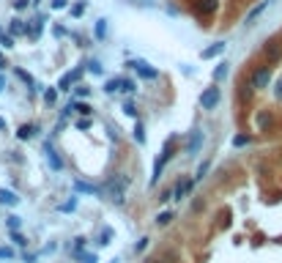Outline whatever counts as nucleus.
<instances>
[{
    "label": "nucleus",
    "mask_w": 282,
    "mask_h": 263,
    "mask_svg": "<svg viewBox=\"0 0 282 263\" xmlns=\"http://www.w3.org/2000/svg\"><path fill=\"white\" fill-rule=\"evenodd\" d=\"M255 126H258V132H268L271 126H274V112L271 110H258L255 112Z\"/></svg>",
    "instance_id": "6e6552de"
},
{
    "label": "nucleus",
    "mask_w": 282,
    "mask_h": 263,
    "mask_svg": "<svg viewBox=\"0 0 282 263\" xmlns=\"http://www.w3.org/2000/svg\"><path fill=\"white\" fill-rule=\"evenodd\" d=\"M69 6V0H52V8H66Z\"/></svg>",
    "instance_id": "de8ad7c7"
},
{
    "label": "nucleus",
    "mask_w": 282,
    "mask_h": 263,
    "mask_svg": "<svg viewBox=\"0 0 282 263\" xmlns=\"http://www.w3.org/2000/svg\"><path fill=\"white\" fill-rule=\"evenodd\" d=\"M121 90H124V93H134L137 85H134V80H121Z\"/></svg>",
    "instance_id": "c85d7f7f"
},
{
    "label": "nucleus",
    "mask_w": 282,
    "mask_h": 263,
    "mask_svg": "<svg viewBox=\"0 0 282 263\" xmlns=\"http://www.w3.org/2000/svg\"><path fill=\"white\" fill-rule=\"evenodd\" d=\"M3 69H6V61H3V58H0V71H3Z\"/></svg>",
    "instance_id": "864d4df0"
},
{
    "label": "nucleus",
    "mask_w": 282,
    "mask_h": 263,
    "mask_svg": "<svg viewBox=\"0 0 282 263\" xmlns=\"http://www.w3.org/2000/svg\"><path fill=\"white\" fill-rule=\"evenodd\" d=\"M195 184H197L195 178H178L175 181V187H173V200H184L186 195L195 189Z\"/></svg>",
    "instance_id": "423d86ee"
},
{
    "label": "nucleus",
    "mask_w": 282,
    "mask_h": 263,
    "mask_svg": "<svg viewBox=\"0 0 282 263\" xmlns=\"http://www.w3.org/2000/svg\"><path fill=\"white\" fill-rule=\"evenodd\" d=\"M0 258H3V261H11V258H14V249H8V247H0Z\"/></svg>",
    "instance_id": "e433bc0d"
},
{
    "label": "nucleus",
    "mask_w": 282,
    "mask_h": 263,
    "mask_svg": "<svg viewBox=\"0 0 282 263\" xmlns=\"http://www.w3.org/2000/svg\"><path fill=\"white\" fill-rule=\"evenodd\" d=\"M17 77H20L22 83L28 85V88H36V83H33V77H30V74H28V71H25V69H17Z\"/></svg>",
    "instance_id": "4be33fe9"
},
{
    "label": "nucleus",
    "mask_w": 282,
    "mask_h": 263,
    "mask_svg": "<svg viewBox=\"0 0 282 263\" xmlns=\"http://www.w3.org/2000/svg\"><path fill=\"white\" fill-rule=\"evenodd\" d=\"M249 140H252L249 134H236V137H233V148H244V146H249Z\"/></svg>",
    "instance_id": "b1692460"
},
{
    "label": "nucleus",
    "mask_w": 282,
    "mask_h": 263,
    "mask_svg": "<svg viewBox=\"0 0 282 263\" xmlns=\"http://www.w3.org/2000/svg\"><path fill=\"white\" fill-rule=\"evenodd\" d=\"M124 112L131 118H137V107H134V104H124Z\"/></svg>",
    "instance_id": "58836bf2"
},
{
    "label": "nucleus",
    "mask_w": 282,
    "mask_h": 263,
    "mask_svg": "<svg viewBox=\"0 0 282 263\" xmlns=\"http://www.w3.org/2000/svg\"><path fill=\"white\" fill-rule=\"evenodd\" d=\"M85 8H88L85 3H74V6H71V17H83V14H85Z\"/></svg>",
    "instance_id": "72a5a7b5"
},
{
    "label": "nucleus",
    "mask_w": 282,
    "mask_h": 263,
    "mask_svg": "<svg viewBox=\"0 0 282 263\" xmlns=\"http://www.w3.org/2000/svg\"><path fill=\"white\" fill-rule=\"evenodd\" d=\"M77 93H80V96H88V93H90V85H77Z\"/></svg>",
    "instance_id": "c03bdc74"
},
{
    "label": "nucleus",
    "mask_w": 282,
    "mask_h": 263,
    "mask_svg": "<svg viewBox=\"0 0 282 263\" xmlns=\"http://www.w3.org/2000/svg\"><path fill=\"white\" fill-rule=\"evenodd\" d=\"M110 239H112V230L107 228V230H102V236H99V244H102V247H107V244H110Z\"/></svg>",
    "instance_id": "2f4dec72"
},
{
    "label": "nucleus",
    "mask_w": 282,
    "mask_h": 263,
    "mask_svg": "<svg viewBox=\"0 0 282 263\" xmlns=\"http://www.w3.org/2000/svg\"><path fill=\"white\" fill-rule=\"evenodd\" d=\"M200 148H203V132L195 129V132H192V140H189V146H186V153H189V156H195Z\"/></svg>",
    "instance_id": "9b49d317"
},
{
    "label": "nucleus",
    "mask_w": 282,
    "mask_h": 263,
    "mask_svg": "<svg viewBox=\"0 0 282 263\" xmlns=\"http://www.w3.org/2000/svg\"><path fill=\"white\" fill-rule=\"evenodd\" d=\"M208 167H211V162H200V167H197V175H195V181H203V178H206Z\"/></svg>",
    "instance_id": "cd10ccee"
},
{
    "label": "nucleus",
    "mask_w": 282,
    "mask_h": 263,
    "mask_svg": "<svg viewBox=\"0 0 282 263\" xmlns=\"http://www.w3.org/2000/svg\"><path fill=\"white\" fill-rule=\"evenodd\" d=\"M219 99H222V90L217 88V85H211V88H206V90H203V93H200V107H203V110H208V112H211L214 107L219 104Z\"/></svg>",
    "instance_id": "39448f33"
},
{
    "label": "nucleus",
    "mask_w": 282,
    "mask_h": 263,
    "mask_svg": "<svg viewBox=\"0 0 282 263\" xmlns=\"http://www.w3.org/2000/svg\"><path fill=\"white\" fill-rule=\"evenodd\" d=\"M71 110H77V112H80V115L90 118V112H93V107H90L88 102H71Z\"/></svg>",
    "instance_id": "6ab92c4d"
},
{
    "label": "nucleus",
    "mask_w": 282,
    "mask_h": 263,
    "mask_svg": "<svg viewBox=\"0 0 282 263\" xmlns=\"http://www.w3.org/2000/svg\"><path fill=\"white\" fill-rule=\"evenodd\" d=\"M11 241H14L17 247H28V239H25L20 230H11Z\"/></svg>",
    "instance_id": "a878e982"
},
{
    "label": "nucleus",
    "mask_w": 282,
    "mask_h": 263,
    "mask_svg": "<svg viewBox=\"0 0 282 263\" xmlns=\"http://www.w3.org/2000/svg\"><path fill=\"white\" fill-rule=\"evenodd\" d=\"M222 52H225V42H217L214 47H206V49H203V52H200V58H206V61H208V58H217V55H222Z\"/></svg>",
    "instance_id": "ddd939ff"
},
{
    "label": "nucleus",
    "mask_w": 282,
    "mask_h": 263,
    "mask_svg": "<svg viewBox=\"0 0 282 263\" xmlns=\"http://www.w3.org/2000/svg\"><path fill=\"white\" fill-rule=\"evenodd\" d=\"M227 71H230V63H225V61H222L219 66H217V71H214V80H217V83H219V80H225V77H227Z\"/></svg>",
    "instance_id": "412c9836"
},
{
    "label": "nucleus",
    "mask_w": 282,
    "mask_h": 263,
    "mask_svg": "<svg viewBox=\"0 0 282 263\" xmlns=\"http://www.w3.org/2000/svg\"><path fill=\"white\" fill-rule=\"evenodd\" d=\"M47 162H49V167H52V170H63V159L58 156L55 151H52V146H49V143H47Z\"/></svg>",
    "instance_id": "4468645a"
},
{
    "label": "nucleus",
    "mask_w": 282,
    "mask_h": 263,
    "mask_svg": "<svg viewBox=\"0 0 282 263\" xmlns=\"http://www.w3.org/2000/svg\"><path fill=\"white\" fill-rule=\"evenodd\" d=\"M85 263H96V258H93V255H90V258H88V261H85Z\"/></svg>",
    "instance_id": "5fc2aeb1"
},
{
    "label": "nucleus",
    "mask_w": 282,
    "mask_h": 263,
    "mask_svg": "<svg viewBox=\"0 0 282 263\" xmlns=\"http://www.w3.org/2000/svg\"><path fill=\"white\" fill-rule=\"evenodd\" d=\"M266 8H268V0H263V3H258V6H255L252 11H249V14H247V20H244V22H247V25H252V22L258 20V17H260L263 11H266Z\"/></svg>",
    "instance_id": "dca6fc26"
},
{
    "label": "nucleus",
    "mask_w": 282,
    "mask_h": 263,
    "mask_svg": "<svg viewBox=\"0 0 282 263\" xmlns=\"http://www.w3.org/2000/svg\"><path fill=\"white\" fill-rule=\"evenodd\" d=\"M192 11L197 17H214V11H217V0H192Z\"/></svg>",
    "instance_id": "0eeeda50"
},
{
    "label": "nucleus",
    "mask_w": 282,
    "mask_h": 263,
    "mask_svg": "<svg viewBox=\"0 0 282 263\" xmlns=\"http://www.w3.org/2000/svg\"><path fill=\"white\" fill-rule=\"evenodd\" d=\"M80 77H83V69H74V71H69V74H63L61 83H58V90H69Z\"/></svg>",
    "instance_id": "9d476101"
},
{
    "label": "nucleus",
    "mask_w": 282,
    "mask_h": 263,
    "mask_svg": "<svg viewBox=\"0 0 282 263\" xmlns=\"http://www.w3.org/2000/svg\"><path fill=\"white\" fill-rule=\"evenodd\" d=\"M145 263H170V261H167V258H148Z\"/></svg>",
    "instance_id": "8fccbe9b"
},
{
    "label": "nucleus",
    "mask_w": 282,
    "mask_h": 263,
    "mask_svg": "<svg viewBox=\"0 0 282 263\" xmlns=\"http://www.w3.org/2000/svg\"><path fill=\"white\" fill-rule=\"evenodd\" d=\"M44 102H47V104H55V102H58V88H47V90H44Z\"/></svg>",
    "instance_id": "bb28decb"
},
{
    "label": "nucleus",
    "mask_w": 282,
    "mask_h": 263,
    "mask_svg": "<svg viewBox=\"0 0 282 263\" xmlns=\"http://www.w3.org/2000/svg\"><path fill=\"white\" fill-rule=\"evenodd\" d=\"M104 90H107V93H115V90H121V80H110V83L104 85Z\"/></svg>",
    "instance_id": "f704fd0d"
},
{
    "label": "nucleus",
    "mask_w": 282,
    "mask_h": 263,
    "mask_svg": "<svg viewBox=\"0 0 282 263\" xmlns=\"http://www.w3.org/2000/svg\"><path fill=\"white\" fill-rule=\"evenodd\" d=\"M6 88V77H0V90Z\"/></svg>",
    "instance_id": "603ef678"
},
{
    "label": "nucleus",
    "mask_w": 282,
    "mask_h": 263,
    "mask_svg": "<svg viewBox=\"0 0 282 263\" xmlns=\"http://www.w3.org/2000/svg\"><path fill=\"white\" fill-rule=\"evenodd\" d=\"M36 132H39V129H36L33 124H22L20 129H17V137H20V140H30V137L36 134Z\"/></svg>",
    "instance_id": "a211bd4d"
},
{
    "label": "nucleus",
    "mask_w": 282,
    "mask_h": 263,
    "mask_svg": "<svg viewBox=\"0 0 282 263\" xmlns=\"http://www.w3.org/2000/svg\"><path fill=\"white\" fill-rule=\"evenodd\" d=\"M0 132H8V124H6V118H0Z\"/></svg>",
    "instance_id": "3c124183"
},
{
    "label": "nucleus",
    "mask_w": 282,
    "mask_h": 263,
    "mask_svg": "<svg viewBox=\"0 0 282 263\" xmlns=\"http://www.w3.org/2000/svg\"><path fill=\"white\" fill-rule=\"evenodd\" d=\"M203 206H206L203 200H195V203H192V211H203Z\"/></svg>",
    "instance_id": "09e8293b"
},
{
    "label": "nucleus",
    "mask_w": 282,
    "mask_h": 263,
    "mask_svg": "<svg viewBox=\"0 0 282 263\" xmlns=\"http://www.w3.org/2000/svg\"><path fill=\"white\" fill-rule=\"evenodd\" d=\"M0 203H3V206H17L20 197H17V192H11V189H0Z\"/></svg>",
    "instance_id": "f3484780"
},
{
    "label": "nucleus",
    "mask_w": 282,
    "mask_h": 263,
    "mask_svg": "<svg viewBox=\"0 0 282 263\" xmlns=\"http://www.w3.org/2000/svg\"><path fill=\"white\" fill-rule=\"evenodd\" d=\"M148 241H151V239H148V236H143V239L137 241V247H134V249H137V252H143V249L148 247Z\"/></svg>",
    "instance_id": "a19ab883"
},
{
    "label": "nucleus",
    "mask_w": 282,
    "mask_h": 263,
    "mask_svg": "<svg viewBox=\"0 0 282 263\" xmlns=\"http://www.w3.org/2000/svg\"><path fill=\"white\" fill-rule=\"evenodd\" d=\"M85 241H88V239H83V236H80V239H74V249H77V252H80V249H85Z\"/></svg>",
    "instance_id": "37998d69"
},
{
    "label": "nucleus",
    "mask_w": 282,
    "mask_h": 263,
    "mask_svg": "<svg viewBox=\"0 0 282 263\" xmlns=\"http://www.w3.org/2000/svg\"><path fill=\"white\" fill-rule=\"evenodd\" d=\"M0 44H3V47H14V39L8 33H3V28H0Z\"/></svg>",
    "instance_id": "c9c22d12"
},
{
    "label": "nucleus",
    "mask_w": 282,
    "mask_h": 263,
    "mask_svg": "<svg viewBox=\"0 0 282 263\" xmlns=\"http://www.w3.org/2000/svg\"><path fill=\"white\" fill-rule=\"evenodd\" d=\"M173 146L170 143H165V148H162V153H159V159H156V165H153V175H151V187H156L159 184V178H162V170H165V165L173 159Z\"/></svg>",
    "instance_id": "20e7f679"
},
{
    "label": "nucleus",
    "mask_w": 282,
    "mask_h": 263,
    "mask_svg": "<svg viewBox=\"0 0 282 263\" xmlns=\"http://www.w3.org/2000/svg\"><path fill=\"white\" fill-rule=\"evenodd\" d=\"M74 189L77 192H83V195H99L102 189L93 187V184H88V181H74Z\"/></svg>",
    "instance_id": "2eb2a0df"
},
{
    "label": "nucleus",
    "mask_w": 282,
    "mask_h": 263,
    "mask_svg": "<svg viewBox=\"0 0 282 263\" xmlns=\"http://www.w3.org/2000/svg\"><path fill=\"white\" fill-rule=\"evenodd\" d=\"M263 58H266V66H274V63L282 61V39L280 36H271V39H266V44H263Z\"/></svg>",
    "instance_id": "f03ea898"
},
{
    "label": "nucleus",
    "mask_w": 282,
    "mask_h": 263,
    "mask_svg": "<svg viewBox=\"0 0 282 263\" xmlns=\"http://www.w3.org/2000/svg\"><path fill=\"white\" fill-rule=\"evenodd\" d=\"M129 184H131V178L126 173H115V175H110V178L104 181V187H102V192L110 197L112 203H121L126 200V189H129Z\"/></svg>",
    "instance_id": "f257e3e1"
},
{
    "label": "nucleus",
    "mask_w": 282,
    "mask_h": 263,
    "mask_svg": "<svg viewBox=\"0 0 282 263\" xmlns=\"http://www.w3.org/2000/svg\"><path fill=\"white\" fill-rule=\"evenodd\" d=\"M131 69H137L140 71V77H148V80H156L159 77V71L153 69V66H148V63H129Z\"/></svg>",
    "instance_id": "f8f14e48"
},
{
    "label": "nucleus",
    "mask_w": 282,
    "mask_h": 263,
    "mask_svg": "<svg viewBox=\"0 0 282 263\" xmlns=\"http://www.w3.org/2000/svg\"><path fill=\"white\" fill-rule=\"evenodd\" d=\"M6 225H8V230H20L22 219H20L17 214H8V217H6Z\"/></svg>",
    "instance_id": "393cba45"
},
{
    "label": "nucleus",
    "mask_w": 282,
    "mask_h": 263,
    "mask_svg": "<svg viewBox=\"0 0 282 263\" xmlns=\"http://www.w3.org/2000/svg\"><path fill=\"white\" fill-rule=\"evenodd\" d=\"M134 140H137V143H145V134H143V121H137V124H134Z\"/></svg>",
    "instance_id": "c756f323"
},
{
    "label": "nucleus",
    "mask_w": 282,
    "mask_h": 263,
    "mask_svg": "<svg viewBox=\"0 0 282 263\" xmlns=\"http://www.w3.org/2000/svg\"><path fill=\"white\" fill-rule=\"evenodd\" d=\"M74 208H77V197H69L66 203H61V206H58V211H63V214H69V211H74Z\"/></svg>",
    "instance_id": "5701e85b"
},
{
    "label": "nucleus",
    "mask_w": 282,
    "mask_h": 263,
    "mask_svg": "<svg viewBox=\"0 0 282 263\" xmlns=\"http://www.w3.org/2000/svg\"><path fill=\"white\" fill-rule=\"evenodd\" d=\"M274 96H277V102H282V77L274 83Z\"/></svg>",
    "instance_id": "4c0bfd02"
},
{
    "label": "nucleus",
    "mask_w": 282,
    "mask_h": 263,
    "mask_svg": "<svg viewBox=\"0 0 282 263\" xmlns=\"http://www.w3.org/2000/svg\"><path fill=\"white\" fill-rule=\"evenodd\" d=\"M110 263H121V258H115V261H110Z\"/></svg>",
    "instance_id": "6e6d98bb"
},
{
    "label": "nucleus",
    "mask_w": 282,
    "mask_h": 263,
    "mask_svg": "<svg viewBox=\"0 0 282 263\" xmlns=\"http://www.w3.org/2000/svg\"><path fill=\"white\" fill-rule=\"evenodd\" d=\"M28 3H30V0H14V8H17V11H22V8H28Z\"/></svg>",
    "instance_id": "49530a36"
},
{
    "label": "nucleus",
    "mask_w": 282,
    "mask_h": 263,
    "mask_svg": "<svg viewBox=\"0 0 282 263\" xmlns=\"http://www.w3.org/2000/svg\"><path fill=\"white\" fill-rule=\"evenodd\" d=\"M249 83H252L255 90H263L271 85V66H266V63H260V66H255L252 71H249Z\"/></svg>",
    "instance_id": "7ed1b4c3"
},
{
    "label": "nucleus",
    "mask_w": 282,
    "mask_h": 263,
    "mask_svg": "<svg viewBox=\"0 0 282 263\" xmlns=\"http://www.w3.org/2000/svg\"><path fill=\"white\" fill-rule=\"evenodd\" d=\"M173 219H175V211H162V214L156 217V225H159V228H167Z\"/></svg>",
    "instance_id": "aec40b11"
},
{
    "label": "nucleus",
    "mask_w": 282,
    "mask_h": 263,
    "mask_svg": "<svg viewBox=\"0 0 282 263\" xmlns=\"http://www.w3.org/2000/svg\"><path fill=\"white\" fill-rule=\"evenodd\" d=\"M88 69L93 71V74H102V66H99L96 61H90V63H88Z\"/></svg>",
    "instance_id": "a18cd8bd"
},
{
    "label": "nucleus",
    "mask_w": 282,
    "mask_h": 263,
    "mask_svg": "<svg viewBox=\"0 0 282 263\" xmlns=\"http://www.w3.org/2000/svg\"><path fill=\"white\" fill-rule=\"evenodd\" d=\"M11 33H25V22H22V20H11Z\"/></svg>",
    "instance_id": "473e14b6"
},
{
    "label": "nucleus",
    "mask_w": 282,
    "mask_h": 263,
    "mask_svg": "<svg viewBox=\"0 0 282 263\" xmlns=\"http://www.w3.org/2000/svg\"><path fill=\"white\" fill-rule=\"evenodd\" d=\"M104 33H107V20H99L96 22V39H104Z\"/></svg>",
    "instance_id": "7c9ffc66"
},
{
    "label": "nucleus",
    "mask_w": 282,
    "mask_h": 263,
    "mask_svg": "<svg viewBox=\"0 0 282 263\" xmlns=\"http://www.w3.org/2000/svg\"><path fill=\"white\" fill-rule=\"evenodd\" d=\"M77 129H90V118H80V121H77Z\"/></svg>",
    "instance_id": "79ce46f5"
},
{
    "label": "nucleus",
    "mask_w": 282,
    "mask_h": 263,
    "mask_svg": "<svg viewBox=\"0 0 282 263\" xmlns=\"http://www.w3.org/2000/svg\"><path fill=\"white\" fill-rule=\"evenodd\" d=\"M252 96H255V88H252V83H249V77H247V80H241L239 88H236V99H239L241 104H249Z\"/></svg>",
    "instance_id": "1a4fd4ad"
},
{
    "label": "nucleus",
    "mask_w": 282,
    "mask_h": 263,
    "mask_svg": "<svg viewBox=\"0 0 282 263\" xmlns=\"http://www.w3.org/2000/svg\"><path fill=\"white\" fill-rule=\"evenodd\" d=\"M170 197H173V189H165V192L159 195L156 200H159V203H167V200H170Z\"/></svg>",
    "instance_id": "ea45409f"
}]
</instances>
